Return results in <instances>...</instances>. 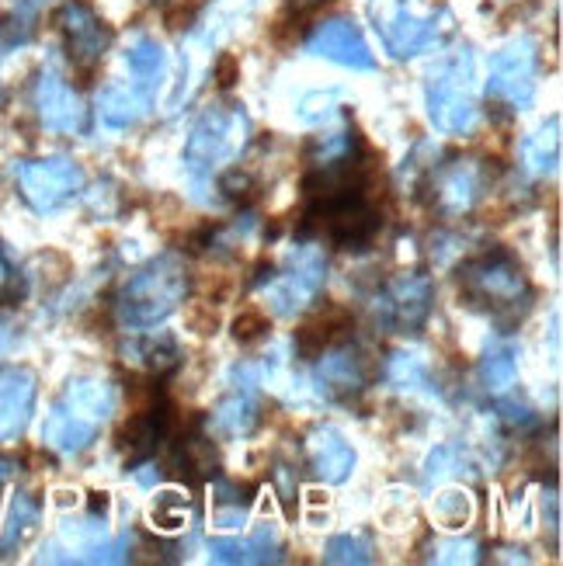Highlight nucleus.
<instances>
[{
  "label": "nucleus",
  "mask_w": 563,
  "mask_h": 566,
  "mask_svg": "<svg viewBox=\"0 0 563 566\" xmlns=\"http://www.w3.org/2000/svg\"><path fill=\"white\" fill-rule=\"evenodd\" d=\"M56 29H60L70 66L77 70L81 77H94V70L102 66L105 53L115 42L112 24L91 4H84V0H66L56 11Z\"/></svg>",
  "instance_id": "nucleus-12"
},
{
  "label": "nucleus",
  "mask_w": 563,
  "mask_h": 566,
  "mask_svg": "<svg viewBox=\"0 0 563 566\" xmlns=\"http://www.w3.org/2000/svg\"><path fill=\"white\" fill-rule=\"evenodd\" d=\"M540 42L532 35H519L501 45L487 70V102L498 115H519L532 108L540 91Z\"/></svg>",
  "instance_id": "nucleus-7"
},
{
  "label": "nucleus",
  "mask_w": 563,
  "mask_h": 566,
  "mask_svg": "<svg viewBox=\"0 0 563 566\" xmlns=\"http://www.w3.org/2000/svg\"><path fill=\"white\" fill-rule=\"evenodd\" d=\"M337 102H341V91H337V87L313 91V94H306L303 102H300V118H303V122H324V118L334 115Z\"/></svg>",
  "instance_id": "nucleus-42"
},
{
  "label": "nucleus",
  "mask_w": 563,
  "mask_h": 566,
  "mask_svg": "<svg viewBox=\"0 0 563 566\" xmlns=\"http://www.w3.org/2000/svg\"><path fill=\"white\" fill-rule=\"evenodd\" d=\"M282 535L275 525H258L248 538H212L209 559L223 566H264V563H282L285 556Z\"/></svg>",
  "instance_id": "nucleus-19"
},
{
  "label": "nucleus",
  "mask_w": 563,
  "mask_h": 566,
  "mask_svg": "<svg viewBox=\"0 0 563 566\" xmlns=\"http://www.w3.org/2000/svg\"><path fill=\"white\" fill-rule=\"evenodd\" d=\"M39 400V376L29 365H0V449L24 438Z\"/></svg>",
  "instance_id": "nucleus-15"
},
{
  "label": "nucleus",
  "mask_w": 563,
  "mask_h": 566,
  "mask_svg": "<svg viewBox=\"0 0 563 566\" xmlns=\"http://www.w3.org/2000/svg\"><path fill=\"white\" fill-rule=\"evenodd\" d=\"M254 494H258L254 483H237V480L212 476V525L227 528V532L243 528V525H248Z\"/></svg>",
  "instance_id": "nucleus-27"
},
{
  "label": "nucleus",
  "mask_w": 563,
  "mask_h": 566,
  "mask_svg": "<svg viewBox=\"0 0 563 566\" xmlns=\"http://www.w3.org/2000/svg\"><path fill=\"white\" fill-rule=\"evenodd\" d=\"M32 105L45 133L56 136H84L91 129V112L81 91H73L70 81L56 66H42L32 84Z\"/></svg>",
  "instance_id": "nucleus-13"
},
{
  "label": "nucleus",
  "mask_w": 563,
  "mask_h": 566,
  "mask_svg": "<svg viewBox=\"0 0 563 566\" xmlns=\"http://www.w3.org/2000/svg\"><path fill=\"white\" fill-rule=\"evenodd\" d=\"M212 77H216L219 91H230L240 81V60L233 53H223V56L216 60V66H212Z\"/></svg>",
  "instance_id": "nucleus-44"
},
{
  "label": "nucleus",
  "mask_w": 563,
  "mask_h": 566,
  "mask_svg": "<svg viewBox=\"0 0 563 566\" xmlns=\"http://www.w3.org/2000/svg\"><path fill=\"white\" fill-rule=\"evenodd\" d=\"M230 334H233L237 344H254V340L272 334V316H268V310H261V306H243L233 316Z\"/></svg>",
  "instance_id": "nucleus-39"
},
{
  "label": "nucleus",
  "mask_w": 563,
  "mask_h": 566,
  "mask_svg": "<svg viewBox=\"0 0 563 566\" xmlns=\"http://www.w3.org/2000/svg\"><path fill=\"white\" fill-rule=\"evenodd\" d=\"M456 285L459 300L473 313L494 319L504 334L522 324L535 295L525 264L504 248H487L462 261L456 272Z\"/></svg>",
  "instance_id": "nucleus-1"
},
{
  "label": "nucleus",
  "mask_w": 563,
  "mask_h": 566,
  "mask_svg": "<svg viewBox=\"0 0 563 566\" xmlns=\"http://www.w3.org/2000/svg\"><path fill=\"white\" fill-rule=\"evenodd\" d=\"M272 490H275V497L282 501V507H285V514L292 518L296 514V497L300 494V480H296V470H292L289 462H275L272 465Z\"/></svg>",
  "instance_id": "nucleus-41"
},
{
  "label": "nucleus",
  "mask_w": 563,
  "mask_h": 566,
  "mask_svg": "<svg viewBox=\"0 0 563 566\" xmlns=\"http://www.w3.org/2000/svg\"><path fill=\"white\" fill-rule=\"evenodd\" d=\"M216 191H223L227 202H237V206H254L258 195H261V181L251 175L248 167H230V170H219L216 175Z\"/></svg>",
  "instance_id": "nucleus-36"
},
{
  "label": "nucleus",
  "mask_w": 563,
  "mask_h": 566,
  "mask_svg": "<svg viewBox=\"0 0 563 566\" xmlns=\"http://www.w3.org/2000/svg\"><path fill=\"white\" fill-rule=\"evenodd\" d=\"M313 361H316L313 386L327 400H355L379 376V361L369 355V348H362L352 337L331 344Z\"/></svg>",
  "instance_id": "nucleus-11"
},
{
  "label": "nucleus",
  "mask_w": 563,
  "mask_h": 566,
  "mask_svg": "<svg viewBox=\"0 0 563 566\" xmlns=\"http://www.w3.org/2000/svg\"><path fill=\"white\" fill-rule=\"evenodd\" d=\"M365 150H369V146H365L358 126L348 118L337 133L313 136V139L306 143V164H310V167L341 164V160H352V157H358V154H365Z\"/></svg>",
  "instance_id": "nucleus-31"
},
{
  "label": "nucleus",
  "mask_w": 563,
  "mask_h": 566,
  "mask_svg": "<svg viewBox=\"0 0 563 566\" xmlns=\"http://www.w3.org/2000/svg\"><path fill=\"white\" fill-rule=\"evenodd\" d=\"M306 53L316 60H331L345 70H358V73L376 70V56H373L369 42H365L358 21L345 18V14L324 18L316 24V29L306 35Z\"/></svg>",
  "instance_id": "nucleus-14"
},
{
  "label": "nucleus",
  "mask_w": 563,
  "mask_h": 566,
  "mask_svg": "<svg viewBox=\"0 0 563 566\" xmlns=\"http://www.w3.org/2000/svg\"><path fill=\"white\" fill-rule=\"evenodd\" d=\"M21 295H24V275L18 272V264L4 251V243H0V306L18 303Z\"/></svg>",
  "instance_id": "nucleus-43"
},
{
  "label": "nucleus",
  "mask_w": 563,
  "mask_h": 566,
  "mask_svg": "<svg viewBox=\"0 0 563 566\" xmlns=\"http://www.w3.org/2000/svg\"><path fill=\"white\" fill-rule=\"evenodd\" d=\"M170 421H175V413H170L167 400H160L157 407H146V410H129V417L115 431L118 452L126 455L133 465L146 462L160 449V441L170 434Z\"/></svg>",
  "instance_id": "nucleus-18"
},
{
  "label": "nucleus",
  "mask_w": 563,
  "mask_h": 566,
  "mask_svg": "<svg viewBox=\"0 0 563 566\" xmlns=\"http://www.w3.org/2000/svg\"><path fill=\"white\" fill-rule=\"evenodd\" d=\"M185 324L191 334L199 337H216L219 334V324H223V316H219V306L209 303V300H195L185 306Z\"/></svg>",
  "instance_id": "nucleus-40"
},
{
  "label": "nucleus",
  "mask_w": 563,
  "mask_h": 566,
  "mask_svg": "<svg viewBox=\"0 0 563 566\" xmlns=\"http://www.w3.org/2000/svg\"><path fill=\"white\" fill-rule=\"evenodd\" d=\"M209 431L216 438H248L261 424V400H258V386H230V392L212 407L206 417Z\"/></svg>",
  "instance_id": "nucleus-20"
},
{
  "label": "nucleus",
  "mask_w": 563,
  "mask_h": 566,
  "mask_svg": "<svg viewBox=\"0 0 563 566\" xmlns=\"http://www.w3.org/2000/svg\"><path fill=\"white\" fill-rule=\"evenodd\" d=\"M0 42H4V35H0Z\"/></svg>",
  "instance_id": "nucleus-48"
},
{
  "label": "nucleus",
  "mask_w": 563,
  "mask_h": 566,
  "mask_svg": "<svg viewBox=\"0 0 563 566\" xmlns=\"http://www.w3.org/2000/svg\"><path fill=\"white\" fill-rule=\"evenodd\" d=\"M501 175V164L491 157H449L428 170L421 188L414 191L418 199L442 219H462L470 216Z\"/></svg>",
  "instance_id": "nucleus-5"
},
{
  "label": "nucleus",
  "mask_w": 563,
  "mask_h": 566,
  "mask_svg": "<svg viewBox=\"0 0 563 566\" xmlns=\"http://www.w3.org/2000/svg\"><path fill=\"white\" fill-rule=\"evenodd\" d=\"M352 327H355L352 310L331 303L321 313H313L310 319H303V324L296 327V334H292V344H296V355L303 361H313L324 348H331V344L352 337Z\"/></svg>",
  "instance_id": "nucleus-21"
},
{
  "label": "nucleus",
  "mask_w": 563,
  "mask_h": 566,
  "mask_svg": "<svg viewBox=\"0 0 563 566\" xmlns=\"http://www.w3.org/2000/svg\"><path fill=\"white\" fill-rule=\"evenodd\" d=\"M431 518L442 525V528H462V525H470L473 518V501L467 490H459V486H449L442 490V494H435L431 501Z\"/></svg>",
  "instance_id": "nucleus-35"
},
{
  "label": "nucleus",
  "mask_w": 563,
  "mask_h": 566,
  "mask_svg": "<svg viewBox=\"0 0 563 566\" xmlns=\"http://www.w3.org/2000/svg\"><path fill=\"white\" fill-rule=\"evenodd\" d=\"M14 181L24 206L39 216H49L73 202L87 188L84 167L73 157H29L14 164Z\"/></svg>",
  "instance_id": "nucleus-10"
},
{
  "label": "nucleus",
  "mask_w": 563,
  "mask_h": 566,
  "mask_svg": "<svg viewBox=\"0 0 563 566\" xmlns=\"http://www.w3.org/2000/svg\"><path fill=\"white\" fill-rule=\"evenodd\" d=\"M126 66H129V77L143 94H157L167 81V53L164 45L150 35H139L129 42L126 49Z\"/></svg>",
  "instance_id": "nucleus-28"
},
{
  "label": "nucleus",
  "mask_w": 563,
  "mask_h": 566,
  "mask_svg": "<svg viewBox=\"0 0 563 566\" xmlns=\"http://www.w3.org/2000/svg\"><path fill=\"white\" fill-rule=\"evenodd\" d=\"M324 563H331V566H365V563H376V546H373V538L365 535V532L334 535L331 543L324 546Z\"/></svg>",
  "instance_id": "nucleus-34"
},
{
  "label": "nucleus",
  "mask_w": 563,
  "mask_h": 566,
  "mask_svg": "<svg viewBox=\"0 0 563 566\" xmlns=\"http://www.w3.org/2000/svg\"><path fill=\"white\" fill-rule=\"evenodd\" d=\"M191 292L188 264L178 254H157L122 282L115 295V316L129 331H154L175 316Z\"/></svg>",
  "instance_id": "nucleus-2"
},
{
  "label": "nucleus",
  "mask_w": 563,
  "mask_h": 566,
  "mask_svg": "<svg viewBox=\"0 0 563 566\" xmlns=\"http://www.w3.org/2000/svg\"><path fill=\"white\" fill-rule=\"evenodd\" d=\"M60 403L66 410H73L77 417H84V421L102 428L108 417L115 413V407H118V389L105 376H73L63 386Z\"/></svg>",
  "instance_id": "nucleus-22"
},
{
  "label": "nucleus",
  "mask_w": 563,
  "mask_h": 566,
  "mask_svg": "<svg viewBox=\"0 0 563 566\" xmlns=\"http://www.w3.org/2000/svg\"><path fill=\"white\" fill-rule=\"evenodd\" d=\"M383 379L397 392H431V397L438 392L435 376H431V361L421 352H407V348L394 352L383 365Z\"/></svg>",
  "instance_id": "nucleus-30"
},
{
  "label": "nucleus",
  "mask_w": 563,
  "mask_h": 566,
  "mask_svg": "<svg viewBox=\"0 0 563 566\" xmlns=\"http://www.w3.org/2000/svg\"><path fill=\"white\" fill-rule=\"evenodd\" d=\"M118 355L129 368H136L139 376H150V379H170L185 365V348L178 344L175 334H150V331H136L129 340L118 344Z\"/></svg>",
  "instance_id": "nucleus-16"
},
{
  "label": "nucleus",
  "mask_w": 563,
  "mask_h": 566,
  "mask_svg": "<svg viewBox=\"0 0 563 566\" xmlns=\"http://www.w3.org/2000/svg\"><path fill=\"white\" fill-rule=\"evenodd\" d=\"M431 563H449V566H459V563H480V543L477 538H435L428 546V556Z\"/></svg>",
  "instance_id": "nucleus-38"
},
{
  "label": "nucleus",
  "mask_w": 563,
  "mask_h": 566,
  "mask_svg": "<svg viewBox=\"0 0 563 566\" xmlns=\"http://www.w3.org/2000/svg\"><path fill=\"white\" fill-rule=\"evenodd\" d=\"M306 462L316 480H324L327 486H341L352 480L355 465H358V452L341 428L321 424L306 438Z\"/></svg>",
  "instance_id": "nucleus-17"
},
{
  "label": "nucleus",
  "mask_w": 563,
  "mask_h": 566,
  "mask_svg": "<svg viewBox=\"0 0 563 566\" xmlns=\"http://www.w3.org/2000/svg\"><path fill=\"white\" fill-rule=\"evenodd\" d=\"M154 97L143 94L133 81L129 84H105L97 91V118L108 129H133L150 115Z\"/></svg>",
  "instance_id": "nucleus-25"
},
{
  "label": "nucleus",
  "mask_w": 563,
  "mask_h": 566,
  "mask_svg": "<svg viewBox=\"0 0 563 566\" xmlns=\"http://www.w3.org/2000/svg\"><path fill=\"white\" fill-rule=\"evenodd\" d=\"M480 459L470 455L462 446H452V441H446V446H435L425 459V483H442L449 476H467V473H477Z\"/></svg>",
  "instance_id": "nucleus-33"
},
{
  "label": "nucleus",
  "mask_w": 563,
  "mask_h": 566,
  "mask_svg": "<svg viewBox=\"0 0 563 566\" xmlns=\"http://www.w3.org/2000/svg\"><path fill=\"white\" fill-rule=\"evenodd\" d=\"M251 143V115L243 112V105L237 102H216L209 108H202V115L195 118V126L185 139V170L188 181L195 188V199L209 202L206 191L212 185V178L223 170L230 160H237Z\"/></svg>",
  "instance_id": "nucleus-3"
},
{
  "label": "nucleus",
  "mask_w": 563,
  "mask_h": 566,
  "mask_svg": "<svg viewBox=\"0 0 563 566\" xmlns=\"http://www.w3.org/2000/svg\"><path fill=\"white\" fill-rule=\"evenodd\" d=\"M188 511H191V504H188V497L181 494V490H160V494L154 497L150 518L164 532H178L188 522Z\"/></svg>",
  "instance_id": "nucleus-37"
},
{
  "label": "nucleus",
  "mask_w": 563,
  "mask_h": 566,
  "mask_svg": "<svg viewBox=\"0 0 563 566\" xmlns=\"http://www.w3.org/2000/svg\"><path fill=\"white\" fill-rule=\"evenodd\" d=\"M306 497H310V504H327V497L321 494V490H310V494H306Z\"/></svg>",
  "instance_id": "nucleus-47"
},
{
  "label": "nucleus",
  "mask_w": 563,
  "mask_h": 566,
  "mask_svg": "<svg viewBox=\"0 0 563 566\" xmlns=\"http://www.w3.org/2000/svg\"><path fill=\"white\" fill-rule=\"evenodd\" d=\"M563 118L550 115L543 126H535L522 139V175L532 181H546L560 170V146H563Z\"/></svg>",
  "instance_id": "nucleus-24"
},
{
  "label": "nucleus",
  "mask_w": 563,
  "mask_h": 566,
  "mask_svg": "<svg viewBox=\"0 0 563 566\" xmlns=\"http://www.w3.org/2000/svg\"><path fill=\"white\" fill-rule=\"evenodd\" d=\"M94 438H97V424L84 421V417L66 410L63 403L49 410L45 424H42V446L56 455H66V459L87 452L94 446Z\"/></svg>",
  "instance_id": "nucleus-23"
},
{
  "label": "nucleus",
  "mask_w": 563,
  "mask_h": 566,
  "mask_svg": "<svg viewBox=\"0 0 563 566\" xmlns=\"http://www.w3.org/2000/svg\"><path fill=\"white\" fill-rule=\"evenodd\" d=\"M175 470L181 480H191V483H206L219 476V452L212 446V438L199 431H185L175 449Z\"/></svg>",
  "instance_id": "nucleus-29"
},
{
  "label": "nucleus",
  "mask_w": 563,
  "mask_h": 566,
  "mask_svg": "<svg viewBox=\"0 0 563 566\" xmlns=\"http://www.w3.org/2000/svg\"><path fill=\"white\" fill-rule=\"evenodd\" d=\"M373 324L383 334L410 337L421 334L435 310V282L425 272H400L394 279L379 282L369 300Z\"/></svg>",
  "instance_id": "nucleus-9"
},
{
  "label": "nucleus",
  "mask_w": 563,
  "mask_h": 566,
  "mask_svg": "<svg viewBox=\"0 0 563 566\" xmlns=\"http://www.w3.org/2000/svg\"><path fill=\"white\" fill-rule=\"evenodd\" d=\"M519 358H522V348L515 340L508 337H498L487 344V352L477 365V376H480V386L487 392H494V397H501V392H508L511 386L519 382Z\"/></svg>",
  "instance_id": "nucleus-26"
},
{
  "label": "nucleus",
  "mask_w": 563,
  "mask_h": 566,
  "mask_svg": "<svg viewBox=\"0 0 563 566\" xmlns=\"http://www.w3.org/2000/svg\"><path fill=\"white\" fill-rule=\"evenodd\" d=\"M425 108L442 136H470L480 126L473 45L462 42L431 66L425 81Z\"/></svg>",
  "instance_id": "nucleus-4"
},
{
  "label": "nucleus",
  "mask_w": 563,
  "mask_h": 566,
  "mask_svg": "<svg viewBox=\"0 0 563 566\" xmlns=\"http://www.w3.org/2000/svg\"><path fill=\"white\" fill-rule=\"evenodd\" d=\"M369 21L383 49L394 60L421 56L428 49L442 45L452 32V14L446 8L421 18L407 8V0H369Z\"/></svg>",
  "instance_id": "nucleus-8"
},
{
  "label": "nucleus",
  "mask_w": 563,
  "mask_h": 566,
  "mask_svg": "<svg viewBox=\"0 0 563 566\" xmlns=\"http://www.w3.org/2000/svg\"><path fill=\"white\" fill-rule=\"evenodd\" d=\"M39 525H42V501L35 494H14L4 518V532H0V553L21 549L39 532Z\"/></svg>",
  "instance_id": "nucleus-32"
},
{
  "label": "nucleus",
  "mask_w": 563,
  "mask_h": 566,
  "mask_svg": "<svg viewBox=\"0 0 563 566\" xmlns=\"http://www.w3.org/2000/svg\"><path fill=\"white\" fill-rule=\"evenodd\" d=\"M324 282H327V258H324V251L310 248V243L292 251L282 268L261 264L258 279H254L268 310L285 319L306 313L316 300H321Z\"/></svg>",
  "instance_id": "nucleus-6"
},
{
  "label": "nucleus",
  "mask_w": 563,
  "mask_h": 566,
  "mask_svg": "<svg viewBox=\"0 0 563 566\" xmlns=\"http://www.w3.org/2000/svg\"><path fill=\"white\" fill-rule=\"evenodd\" d=\"M21 337V324H18V316L8 313V310H0V355H8L14 344Z\"/></svg>",
  "instance_id": "nucleus-45"
},
{
  "label": "nucleus",
  "mask_w": 563,
  "mask_h": 566,
  "mask_svg": "<svg viewBox=\"0 0 563 566\" xmlns=\"http://www.w3.org/2000/svg\"><path fill=\"white\" fill-rule=\"evenodd\" d=\"M21 473V462L11 459V455H0V483H8Z\"/></svg>",
  "instance_id": "nucleus-46"
}]
</instances>
